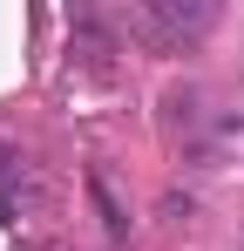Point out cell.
I'll return each instance as SVG.
<instances>
[{
  "mask_svg": "<svg viewBox=\"0 0 244 251\" xmlns=\"http://www.w3.org/2000/svg\"><path fill=\"white\" fill-rule=\"evenodd\" d=\"M129 21V34L143 48H156V54H183L190 41H203L210 34V21H217V7H203V0H143V7H129L122 14Z\"/></svg>",
  "mask_w": 244,
  "mask_h": 251,
  "instance_id": "6da1fadb",
  "label": "cell"
}]
</instances>
